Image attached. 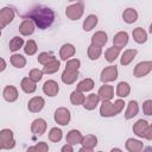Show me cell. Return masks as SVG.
<instances>
[{
	"mask_svg": "<svg viewBox=\"0 0 152 152\" xmlns=\"http://www.w3.org/2000/svg\"><path fill=\"white\" fill-rule=\"evenodd\" d=\"M139 112V107H138V103L137 101H129L128 104H127V109H126V113H125V118L128 120V119H132L133 116H135Z\"/></svg>",
	"mask_w": 152,
	"mask_h": 152,
	"instance_id": "obj_28",
	"label": "cell"
},
{
	"mask_svg": "<svg viewBox=\"0 0 152 152\" xmlns=\"http://www.w3.org/2000/svg\"><path fill=\"white\" fill-rule=\"evenodd\" d=\"M81 144H82V147L93 150L97 145V138L95 135H93V134H88V135H86V137L82 138Z\"/></svg>",
	"mask_w": 152,
	"mask_h": 152,
	"instance_id": "obj_29",
	"label": "cell"
},
{
	"mask_svg": "<svg viewBox=\"0 0 152 152\" xmlns=\"http://www.w3.org/2000/svg\"><path fill=\"white\" fill-rule=\"evenodd\" d=\"M99 152H102V151H99Z\"/></svg>",
	"mask_w": 152,
	"mask_h": 152,
	"instance_id": "obj_52",
	"label": "cell"
},
{
	"mask_svg": "<svg viewBox=\"0 0 152 152\" xmlns=\"http://www.w3.org/2000/svg\"><path fill=\"white\" fill-rule=\"evenodd\" d=\"M75 55V46L72 44H64L62 45L61 50H59V56L62 61H66L70 57H72Z\"/></svg>",
	"mask_w": 152,
	"mask_h": 152,
	"instance_id": "obj_17",
	"label": "cell"
},
{
	"mask_svg": "<svg viewBox=\"0 0 152 152\" xmlns=\"http://www.w3.org/2000/svg\"><path fill=\"white\" fill-rule=\"evenodd\" d=\"M59 90V87H58V83L53 80H49L44 83L43 86V91L48 95V96H56L57 93Z\"/></svg>",
	"mask_w": 152,
	"mask_h": 152,
	"instance_id": "obj_12",
	"label": "cell"
},
{
	"mask_svg": "<svg viewBox=\"0 0 152 152\" xmlns=\"http://www.w3.org/2000/svg\"><path fill=\"white\" fill-rule=\"evenodd\" d=\"M63 134H62V129L57 128V127H53L50 129L49 132V139L52 141V142H58L61 139H62Z\"/></svg>",
	"mask_w": 152,
	"mask_h": 152,
	"instance_id": "obj_36",
	"label": "cell"
},
{
	"mask_svg": "<svg viewBox=\"0 0 152 152\" xmlns=\"http://www.w3.org/2000/svg\"><path fill=\"white\" fill-rule=\"evenodd\" d=\"M42 77H43V71L39 70V69H32L30 71V74H28V78L31 81H33L34 83L36 82H39L42 80Z\"/></svg>",
	"mask_w": 152,
	"mask_h": 152,
	"instance_id": "obj_42",
	"label": "cell"
},
{
	"mask_svg": "<svg viewBox=\"0 0 152 152\" xmlns=\"http://www.w3.org/2000/svg\"><path fill=\"white\" fill-rule=\"evenodd\" d=\"M83 11H84V5L83 2H75V4H71L66 7L65 10V15L70 19V20H77L82 17L83 14Z\"/></svg>",
	"mask_w": 152,
	"mask_h": 152,
	"instance_id": "obj_4",
	"label": "cell"
},
{
	"mask_svg": "<svg viewBox=\"0 0 152 152\" xmlns=\"http://www.w3.org/2000/svg\"><path fill=\"white\" fill-rule=\"evenodd\" d=\"M21 17L33 21L34 26H38V28H40V30L48 28L49 26H51V24L55 20L53 11L43 5H36L34 7L28 10L26 12V14H24Z\"/></svg>",
	"mask_w": 152,
	"mask_h": 152,
	"instance_id": "obj_1",
	"label": "cell"
},
{
	"mask_svg": "<svg viewBox=\"0 0 152 152\" xmlns=\"http://www.w3.org/2000/svg\"><path fill=\"white\" fill-rule=\"evenodd\" d=\"M125 146H126L127 151H129V152H141L142 148H144V144L140 140H137V139H133V138L127 139Z\"/></svg>",
	"mask_w": 152,
	"mask_h": 152,
	"instance_id": "obj_16",
	"label": "cell"
},
{
	"mask_svg": "<svg viewBox=\"0 0 152 152\" xmlns=\"http://www.w3.org/2000/svg\"><path fill=\"white\" fill-rule=\"evenodd\" d=\"M44 104H45V102H44V99H43V97H40V96H34V97H32V99L28 101L27 108H28V110L32 112V113H38V112H40V110L43 109Z\"/></svg>",
	"mask_w": 152,
	"mask_h": 152,
	"instance_id": "obj_9",
	"label": "cell"
},
{
	"mask_svg": "<svg viewBox=\"0 0 152 152\" xmlns=\"http://www.w3.org/2000/svg\"><path fill=\"white\" fill-rule=\"evenodd\" d=\"M0 36H1V30H0Z\"/></svg>",
	"mask_w": 152,
	"mask_h": 152,
	"instance_id": "obj_51",
	"label": "cell"
},
{
	"mask_svg": "<svg viewBox=\"0 0 152 152\" xmlns=\"http://www.w3.org/2000/svg\"><path fill=\"white\" fill-rule=\"evenodd\" d=\"M133 132L135 135L140 138H145L147 140L152 139V127L148 125L146 120H142V119L138 120L133 126Z\"/></svg>",
	"mask_w": 152,
	"mask_h": 152,
	"instance_id": "obj_2",
	"label": "cell"
},
{
	"mask_svg": "<svg viewBox=\"0 0 152 152\" xmlns=\"http://www.w3.org/2000/svg\"><path fill=\"white\" fill-rule=\"evenodd\" d=\"M94 88V81L91 78H84L83 81H81L78 84H77V88L76 90L81 91V93H86V91H89Z\"/></svg>",
	"mask_w": 152,
	"mask_h": 152,
	"instance_id": "obj_31",
	"label": "cell"
},
{
	"mask_svg": "<svg viewBox=\"0 0 152 152\" xmlns=\"http://www.w3.org/2000/svg\"><path fill=\"white\" fill-rule=\"evenodd\" d=\"M100 102V97L97 94H89L87 97H84V101H83V107L87 109V110H93L97 107Z\"/></svg>",
	"mask_w": 152,
	"mask_h": 152,
	"instance_id": "obj_14",
	"label": "cell"
},
{
	"mask_svg": "<svg viewBox=\"0 0 152 152\" xmlns=\"http://www.w3.org/2000/svg\"><path fill=\"white\" fill-rule=\"evenodd\" d=\"M107 43V34L103 31H97L93 34L91 37V45L97 46V48H102L104 44Z\"/></svg>",
	"mask_w": 152,
	"mask_h": 152,
	"instance_id": "obj_15",
	"label": "cell"
},
{
	"mask_svg": "<svg viewBox=\"0 0 152 152\" xmlns=\"http://www.w3.org/2000/svg\"><path fill=\"white\" fill-rule=\"evenodd\" d=\"M20 86H21V89H23V90H24L26 94H32V93H33V91L37 89L36 83H34L33 81H31L28 77L23 78V80H21Z\"/></svg>",
	"mask_w": 152,
	"mask_h": 152,
	"instance_id": "obj_27",
	"label": "cell"
},
{
	"mask_svg": "<svg viewBox=\"0 0 152 152\" xmlns=\"http://www.w3.org/2000/svg\"><path fill=\"white\" fill-rule=\"evenodd\" d=\"M113 107H114V112H115V114H119V113L124 109V107H125V102H124L121 99H118V100L113 103Z\"/></svg>",
	"mask_w": 152,
	"mask_h": 152,
	"instance_id": "obj_45",
	"label": "cell"
},
{
	"mask_svg": "<svg viewBox=\"0 0 152 152\" xmlns=\"http://www.w3.org/2000/svg\"><path fill=\"white\" fill-rule=\"evenodd\" d=\"M142 112L145 115H151L152 114V101L151 100H146L142 104Z\"/></svg>",
	"mask_w": 152,
	"mask_h": 152,
	"instance_id": "obj_44",
	"label": "cell"
},
{
	"mask_svg": "<svg viewBox=\"0 0 152 152\" xmlns=\"http://www.w3.org/2000/svg\"><path fill=\"white\" fill-rule=\"evenodd\" d=\"M48 151H49L48 144L44 142V141H40V142H38L37 145L28 147L26 152H48Z\"/></svg>",
	"mask_w": 152,
	"mask_h": 152,
	"instance_id": "obj_39",
	"label": "cell"
},
{
	"mask_svg": "<svg viewBox=\"0 0 152 152\" xmlns=\"http://www.w3.org/2000/svg\"><path fill=\"white\" fill-rule=\"evenodd\" d=\"M119 55H120V49H116V48H114V46L107 49V51L104 52V57H106V59H107L109 63L114 62V61L119 57Z\"/></svg>",
	"mask_w": 152,
	"mask_h": 152,
	"instance_id": "obj_34",
	"label": "cell"
},
{
	"mask_svg": "<svg viewBox=\"0 0 152 152\" xmlns=\"http://www.w3.org/2000/svg\"><path fill=\"white\" fill-rule=\"evenodd\" d=\"M11 64H12L13 66L20 69V68H24V66H25L26 59H25L24 56H21V55H19V53H14V55L11 56Z\"/></svg>",
	"mask_w": 152,
	"mask_h": 152,
	"instance_id": "obj_33",
	"label": "cell"
},
{
	"mask_svg": "<svg viewBox=\"0 0 152 152\" xmlns=\"http://www.w3.org/2000/svg\"><path fill=\"white\" fill-rule=\"evenodd\" d=\"M23 44H24L23 38H20V37H13L12 40L10 42V50L12 52H14V51L19 50L23 46Z\"/></svg>",
	"mask_w": 152,
	"mask_h": 152,
	"instance_id": "obj_40",
	"label": "cell"
},
{
	"mask_svg": "<svg viewBox=\"0 0 152 152\" xmlns=\"http://www.w3.org/2000/svg\"><path fill=\"white\" fill-rule=\"evenodd\" d=\"M127 43H128V34H127V32H125V31L118 32V33L114 36V38H113V45H114V48H116V49H120V50H121V48H124Z\"/></svg>",
	"mask_w": 152,
	"mask_h": 152,
	"instance_id": "obj_11",
	"label": "cell"
},
{
	"mask_svg": "<svg viewBox=\"0 0 152 152\" xmlns=\"http://www.w3.org/2000/svg\"><path fill=\"white\" fill-rule=\"evenodd\" d=\"M19 32L23 34V36H30L34 32V24L33 21H31L30 19H25L20 26H19Z\"/></svg>",
	"mask_w": 152,
	"mask_h": 152,
	"instance_id": "obj_20",
	"label": "cell"
},
{
	"mask_svg": "<svg viewBox=\"0 0 152 152\" xmlns=\"http://www.w3.org/2000/svg\"><path fill=\"white\" fill-rule=\"evenodd\" d=\"M62 152H74L72 146H71V145H69V144L64 145V146L62 147Z\"/></svg>",
	"mask_w": 152,
	"mask_h": 152,
	"instance_id": "obj_46",
	"label": "cell"
},
{
	"mask_svg": "<svg viewBox=\"0 0 152 152\" xmlns=\"http://www.w3.org/2000/svg\"><path fill=\"white\" fill-rule=\"evenodd\" d=\"M137 53H138V51L135 49H128V50L124 51V53L121 56V59H120V63L122 65H128L135 58Z\"/></svg>",
	"mask_w": 152,
	"mask_h": 152,
	"instance_id": "obj_23",
	"label": "cell"
},
{
	"mask_svg": "<svg viewBox=\"0 0 152 152\" xmlns=\"http://www.w3.org/2000/svg\"><path fill=\"white\" fill-rule=\"evenodd\" d=\"M55 121L62 126H66L70 122V112L64 107L57 108L55 112Z\"/></svg>",
	"mask_w": 152,
	"mask_h": 152,
	"instance_id": "obj_5",
	"label": "cell"
},
{
	"mask_svg": "<svg viewBox=\"0 0 152 152\" xmlns=\"http://www.w3.org/2000/svg\"><path fill=\"white\" fill-rule=\"evenodd\" d=\"M122 19L127 24H133L138 19V13H137V11L134 8H126L124 11V13H122Z\"/></svg>",
	"mask_w": 152,
	"mask_h": 152,
	"instance_id": "obj_25",
	"label": "cell"
},
{
	"mask_svg": "<svg viewBox=\"0 0 152 152\" xmlns=\"http://www.w3.org/2000/svg\"><path fill=\"white\" fill-rule=\"evenodd\" d=\"M45 129H46V122L44 119H36L33 120L32 125H31V132L36 135H43L45 133Z\"/></svg>",
	"mask_w": 152,
	"mask_h": 152,
	"instance_id": "obj_10",
	"label": "cell"
},
{
	"mask_svg": "<svg viewBox=\"0 0 152 152\" xmlns=\"http://www.w3.org/2000/svg\"><path fill=\"white\" fill-rule=\"evenodd\" d=\"M80 65H81L80 59H77V58H72V59H69V61L66 62V64H65V69H66V70L76 71V70H78Z\"/></svg>",
	"mask_w": 152,
	"mask_h": 152,
	"instance_id": "obj_41",
	"label": "cell"
},
{
	"mask_svg": "<svg viewBox=\"0 0 152 152\" xmlns=\"http://www.w3.org/2000/svg\"><path fill=\"white\" fill-rule=\"evenodd\" d=\"M78 152H93V150H90V148H86V147H81V148L78 150Z\"/></svg>",
	"mask_w": 152,
	"mask_h": 152,
	"instance_id": "obj_48",
	"label": "cell"
},
{
	"mask_svg": "<svg viewBox=\"0 0 152 152\" xmlns=\"http://www.w3.org/2000/svg\"><path fill=\"white\" fill-rule=\"evenodd\" d=\"M100 114L104 118H109V116H114L116 115L115 112H114V107H113V103L109 102V101H103L101 107H100Z\"/></svg>",
	"mask_w": 152,
	"mask_h": 152,
	"instance_id": "obj_21",
	"label": "cell"
},
{
	"mask_svg": "<svg viewBox=\"0 0 152 152\" xmlns=\"http://www.w3.org/2000/svg\"><path fill=\"white\" fill-rule=\"evenodd\" d=\"M2 95L7 102H14L18 99V90L13 86H7V87H5Z\"/></svg>",
	"mask_w": 152,
	"mask_h": 152,
	"instance_id": "obj_18",
	"label": "cell"
},
{
	"mask_svg": "<svg viewBox=\"0 0 152 152\" xmlns=\"http://www.w3.org/2000/svg\"><path fill=\"white\" fill-rule=\"evenodd\" d=\"M118 77V68L115 65H109L107 68H104L102 71H101V81L103 83H107V82H112V81H115Z\"/></svg>",
	"mask_w": 152,
	"mask_h": 152,
	"instance_id": "obj_6",
	"label": "cell"
},
{
	"mask_svg": "<svg viewBox=\"0 0 152 152\" xmlns=\"http://www.w3.org/2000/svg\"><path fill=\"white\" fill-rule=\"evenodd\" d=\"M6 69V62H5V59L4 58H1L0 57V72L1 71H4Z\"/></svg>",
	"mask_w": 152,
	"mask_h": 152,
	"instance_id": "obj_47",
	"label": "cell"
},
{
	"mask_svg": "<svg viewBox=\"0 0 152 152\" xmlns=\"http://www.w3.org/2000/svg\"><path fill=\"white\" fill-rule=\"evenodd\" d=\"M82 134H81V132L80 131H77V129H71L68 134H66V142L69 144V145H77V144H81V141H82Z\"/></svg>",
	"mask_w": 152,
	"mask_h": 152,
	"instance_id": "obj_19",
	"label": "cell"
},
{
	"mask_svg": "<svg viewBox=\"0 0 152 152\" xmlns=\"http://www.w3.org/2000/svg\"><path fill=\"white\" fill-rule=\"evenodd\" d=\"M14 18V12L11 7H4L0 10V30L10 24Z\"/></svg>",
	"mask_w": 152,
	"mask_h": 152,
	"instance_id": "obj_8",
	"label": "cell"
},
{
	"mask_svg": "<svg viewBox=\"0 0 152 152\" xmlns=\"http://www.w3.org/2000/svg\"><path fill=\"white\" fill-rule=\"evenodd\" d=\"M53 58H55V57H53V55H52V53H50V52H42V53L38 56V62H39L40 64L45 65L48 62L52 61Z\"/></svg>",
	"mask_w": 152,
	"mask_h": 152,
	"instance_id": "obj_43",
	"label": "cell"
},
{
	"mask_svg": "<svg viewBox=\"0 0 152 152\" xmlns=\"http://www.w3.org/2000/svg\"><path fill=\"white\" fill-rule=\"evenodd\" d=\"M132 36H133V39H134L138 44H142V43H145V42L147 40V33H146V31H145L144 28H141V27L134 28L133 32H132Z\"/></svg>",
	"mask_w": 152,
	"mask_h": 152,
	"instance_id": "obj_24",
	"label": "cell"
},
{
	"mask_svg": "<svg viewBox=\"0 0 152 152\" xmlns=\"http://www.w3.org/2000/svg\"><path fill=\"white\" fill-rule=\"evenodd\" d=\"M152 70V62L151 61H146V62H140L137 64V66L134 68V76L135 77H144L146 76L150 71Z\"/></svg>",
	"mask_w": 152,
	"mask_h": 152,
	"instance_id": "obj_7",
	"label": "cell"
},
{
	"mask_svg": "<svg viewBox=\"0 0 152 152\" xmlns=\"http://www.w3.org/2000/svg\"><path fill=\"white\" fill-rule=\"evenodd\" d=\"M97 95H99L100 100H102V101H109V100H112L113 96H114V89H113L112 86L104 84V86H102V87L99 89Z\"/></svg>",
	"mask_w": 152,
	"mask_h": 152,
	"instance_id": "obj_13",
	"label": "cell"
},
{
	"mask_svg": "<svg viewBox=\"0 0 152 152\" xmlns=\"http://www.w3.org/2000/svg\"><path fill=\"white\" fill-rule=\"evenodd\" d=\"M151 151H152V148H151L150 146H147V147L145 148V151H144V152H151ZM141 152H142V151H141Z\"/></svg>",
	"mask_w": 152,
	"mask_h": 152,
	"instance_id": "obj_49",
	"label": "cell"
},
{
	"mask_svg": "<svg viewBox=\"0 0 152 152\" xmlns=\"http://www.w3.org/2000/svg\"><path fill=\"white\" fill-rule=\"evenodd\" d=\"M15 146L13 132L11 129L0 131V150H11Z\"/></svg>",
	"mask_w": 152,
	"mask_h": 152,
	"instance_id": "obj_3",
	"label": "cell"
},
{
	"mask_svg": "<svg viewBox=\"0 0 152 152\" xmlns=\"http://www.w3.org/2000/svg\"><path fill=\"white\" fill-rule=\"evenodd\" d=\"M24 51H25V53H26V55H28V56L34 55V53L37 52V44H36V42H34V40H32V39L27 40V42H26V44H25Z\"/></svg>",
	"mask_w": 152,
	"mask_h": 152,
	"instance_id": "obj_38",
	"label": "cell"
},
{
	"mask_svg": "<svg viewBox=\"0 0 152 152\" xmlns=\"http://www.w3.org/2000/svg\"><path fill=\"white\" fill-rule=\"evenodd\" d=\"M96 25H97V17L95 14H89L83 21V30L84 31H90Z\"/></svg>",
	"mask_w": 152,
	"mask_h": 152,
	"instance_id": "obj_30",
	"label": "cell"
},
{
	"mask_svg": "<svg viewBox=\"0 0 152 152\" xmlns=\"http://www.w3.org/2000/svg\"><path fill=\"white\" fill-rule=\"evenodd\" d=\"M78 77V70L72 71V70H64L62 74V81L65 84H72Z\"/></svg>",
	"mask_w": 152,
	"mask_h": 152,
	"instance_id": "obj_22",
	"label": "cell"
},
{
	"mask_svg": "<svg viewBox=\"0 0 152 152\" xmlns=\"http://www.w3.org/2000/svg\"><path fill=\"white\" fill-rule=\"evenodd\" d=\"M110 152H122V151H121L120 148H113V150H112Z\"/></svg>",
	"mask_w": 152,
	"mask_h": 152,
	"instance_id": "obj_50",
	"label": "cell"
},
{
	"mask_svg": "<svg viewBox=\"0 0 152 152\" xmlns=\"http://www.w3.org/2000/svg\"><path fill=\"white\" fill-rule=\"evenodd\" d=\"M129 91H131V88H129V84L127 82H120L118 86H116V95L119 97H126L129 95Z\"/></svg>",
	"mask_w": 152,
	"mask_h": 152,
	"instance_id": "obj_32",
	"label": "cell"
},
{
	"mask_svg": "<svg viewBox=\"0 0 152 152\" xmlns=\"http://www.w3.org/2000/svg\"><path fill=\"white\" fill-rule=\"evenodd\" d=\"M83 101H84V95L78 91V90H74L70 95V102L74 104V106H78V104H83Z\"/></svg>",
	"mask_w": 152,
	"mask_h": 152,
	"instance_id": "obj_35",
	"label": "cell"
},
{
	"mask_svg": "<svg viewBox=\"0 0 152 152\" xmlns=\"http://www.w3.org/2000/svg\"><path fill=\"white\" fill-rule=\"evenodd\" d=\"M101 53H102L101 48H97V46H94V45H90V46L88 48V57H89V59H91V61L97 59V58L101 56Z\"/></svg>",
	"mask_w": 152,
	"mask_h": 152,
	"instance_id": "obj_37",
	"label": "cell"
},
{
	"mask_svg": "<svg viewBox=\"0 0 152 152\" xmlns=\"http://www.w3.org/2000/svg\"><path fill=\"white\" fill-rule=\"evenodd\" d=\"M59 65H61L59 61H57L56 58H53L52 61L48 62V63L43 66V70H42V71L45 72V74H55L56 71H58Z\"/></svg>",
	"mask_w": 152,
	"mask_h": 152,
	"instance_id": "obj_26",
	"label": "cell"
}]
</instances>
